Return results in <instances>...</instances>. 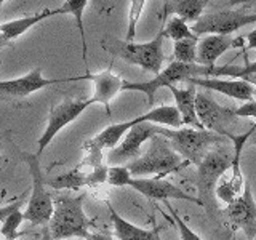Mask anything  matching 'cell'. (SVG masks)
<instances>
[{"label":"cell","mask_w":256,"mask_h":240,"mask_svg":"<svg viewBox=\"0 0 256 240\" xmlns=\"http://www.w3.org/2000/svg\"><path fill=\"white\" fill-rule=\"evenodd\" d=\"M238 66H200V64H184L178 61H172L168 66L160 70L148 82H124L122 92H140L148 96V104H154L156 93L164 86L176 85L178 82H186L189 78L196 77H229L234 78Z\"/></svg>","instance_id":"cell-1"},{"label":"cell","mask_w":256,"mask_h":240,"mask_svg":"<svg viewBox=\"0 0 256 240\" xmlns=\"http://www.w3.org/2000/svg\"><path fill=\"white\" fill-rule=\"evenodd\" d=\"M165 34L160 29L157 36L149 42H128V40H118L114 37H104L101 40V46L104 52H108L114 58L122 60L128 64L138 66L142 70L150 72L157 76L162 70V64L165 62L164 54V42Z\"/></svg>","instance_id":"cell-2"},{"label":"cell","mask_w":256,"mask_h":240,"mask_svg":"<svg viewBox=\"0 0 256 240\" xmlns=\"http://www.w3.org/2000/svg\"><path fill=\"white\" fill-rule=\"evenodd\" d=\"M85 194L80 196H61L53 200V214L48 222L52 240L64 238H86L90 236L92 221L84 212Z\"/></svg>","instance_id":"cell-3"},{"label":"cell","mask_w":256,"mask_h":240,"mask_svg":"<svg viewBox=\"0 0 256 240\" xmlns=\"http://www.w3.org/2000/svg\"><path fill=\"white\" fill-rule=\"evenodd\" d=\"M188 165L189 164L184 162L178 152H174L168 140L157 133L149 140L148 149L126 166L133 178L148 174H156V178H164L170 173L182 170Z\"/></svg>","instance_id":"cell-4"},{"label":"cell","mask_w":256,"mask_h":240,"mask_svg":"<svg viewBox=\"0 0 256 240\" xmlns=\"http://www.w3.org/2000/svg\"><path fill=\"white\" fill-rule=\"evenodd\" d=\"M157 133L162 134L168 140L170 146L178 152L184 162L189 165H196L202 162V158L208 154V150L214 148L216 144L230 141L226 136H221L218 133L204 130V128H165L158 126Z\"/></svg>","instance_id":"cell-5"},{"label":"cell","mask_w":256,"mask_h":240,"mask_svg":"<svg viewBox=\"0 0 256 240\" xmlns=\"http://www.w3.org/2000/svg\"><path fill=\"white\" fill-rule=\"evenodd\" d=\"M232 158H234V144L232 141H228L212 148L197 166L198 202L200 206L206 210V213H212L216 208V184H218L221 174L229 168Z\"/></svg>","instance_id":"cell-6"},{"label":"cell","mask_w":256,"mask_h":240,"mask_svg":"<svg viewBox=\"0 0 256 240\" xmlns=\"http://www.w3.org/2000/svg\"><path fill=\"white\" fill-rule=\"evenodd\" d=\"M18 157L28 165L29 174L32 176V194L26 210L22 212L24 221H29L32 226L50 222L53 214V197L46 188L45 176L40 166V156L30 154L26 150H18Z\"/></svg>","instance_id":"cell-7"},{"label":"cell","mask_w":256,"mask_h":240,"mask_svg":"<svg viewBox=\"0 0 256 240\" xmlns=\"http://www.w3.org/2000/svg\"><path fill=\"white\" fill-rule=\"evenodd\" d=\"M196 112L204 130L218 133L221 136H226L229 140L236 134L232 132V128L236 126V118H238L236 116V110L221 106L210 94L197 92Z\"/></svg>","instance_id":"cell-8"},{"label":"cell","mask_w":256,"mask_h":240,"mask_svg":"<svg viewBox=\"0 0 256 240\" xmlns=\"http://www.w3.org/2000/svg\"><path fill=\"white\" fill-rule=\"evenodd\" d=\"M252 22H256V13H246L244 10H226L202 14L192 24L196 36H230Z\"/></svg>","instance_id":"cell-9"},{"label":"cell","mask_w":256,"mask_h":240,"mask_svg":"<svg viewBox=\"0 0 256 240\" xmlns=\"http://www.w3.org/2000/svg\"><path fill=\"white\" fill-rule=\"evenodd\" d=\"M248 136H250V130H246L245 133L234 134L230 138L232 144H234V158L229 165V168L221 174V178L216 184L214 196L220 202L229 205L230 202L242 194L244 184H245V176L242 173V166H240V160H242V150L246 144Z\"/></svg>","instance_id":"cell-10"},{"label":"cell","mask_w":256,"mask_h":240,"mask_svg":"<svg viewBox=\"0 0 256 240\" xmlns=\"http://www.w3.org/2000/svg\"><path fill=\"white\" fill-rule=\"evenodd\" d=\"M92 106L90 98L88 100H72V98H66L62 100L60 104L52 108L50 116H48V124L45 132L42 133L38 140V152L37 156H42V152L45 150V148L53 141V138L58 134L64 126H68L69 124H72L74 120H77L84 112Z\"/></svg>","instance_id":"cell-11"},{"label":"cell","mask_w":256,"mask_h":240,"mask_svg":"<svg viewBox=\"0 0 256 240\" xmlns=\"http://www.w3.org/2000/svg\"><path fill=\"white\" fill-rule=\"evenodd\" d=\"M77 77H68V78H46L40 68L32 69L29 74L10 78V80H0V100L5 101H18L24 100L26 96L36 93L38 90H44L52 85L58 84H68L76 82Z\"/></svg>","instance_id":"cell-12"},{"label":"cell","mask_w":256,"mask_h":240,"mask_svg":"<svg viewBox=\"0 0 256 240\" xmlns=\"http://www.w3.org/2000/svg\"><path fill=\"white\" fill-rule=\"evenodd\" d=\"M158 125L154 124H138L132 126L124 136V140L120 141L114 149L108 152V164L112 165H122L125 162H133L134 158L141 156L142 144L149 141L152 136L157 134Z\"/></svg>","instance_id":"cell-13"},{"label":"cell","mask_w":256,"mask_h":240,"mask_svg":"<svg viewBox=\"0 0 256 240\" xmlns=\"http://www.w3.org/2000/svg\"><path fill=\"white\" fill-rule=\"evenodd\" d=\"M226 214L229 222L236 229H240L248 240L256 237V202L253 197L252 184L245 178L244 190L234 202L226 205Z\"/></svg>","instance_id":"cell-14"},{"label":"cell","mask_w":256,"mask_h":240,"mask_svg":"<svg viewBox=\"0 0 256 240\" xmlns=\"http://www.w3.org/2000/svg\"><path fill=\"white\" fill-rule=\"evenodd\" d=\"M128 188L134 189L140 192L141 196L150 200H186V202H192L200 206L198 198L184 192L176 184L166 181L164 178H132L128 181Z\"/></svg>","instance_id":"cell-15"},{"label":"cell","mask_w":256,"mask_h":240,"mask_svg":"<svg viewBox=\"0 0 256 240\" xmlns=\"http://www.w3.org/2000/svg\"><path fill=\"white\" fill-rule=\"evenodd\" d=\"M188 85L192 86H200L205 88L208 92H216L221 93L224 96H229V98L238 100L242 102L252 101L253 100V85H250L245 80L240 78H220V77H196V78H189L186 80Z\"/></svg>","instance_id":"cell-16"},{"label":"cell","mask_w":256,"mask_h":240,"mask_svg":"<svg viewBox=\"0 0 256 240\" xmlns=\"http://www.w3.org/2000/svg\"><path fill=\"white\" fill-rule=\"evenodd\" d=\"M92 80L94 86V93L90 98L92 104H102L106 108L108 116H110V101L122 92L125 80L114 74L110 69L98 72V74H90L86 72L85 76H77V80Z\"/></svg>","instance_id":"cell-17"},{"label":"cell","mask_w":256,"mask_h":240,"mask_svg":"<svg viewBox=\"0 0 256 240\" xmlns=\"http://www.w3.org/2000/svg\"><path fill=\"white\" fill-rule=\"evenodd\" d=\"M242 37H230V36H206L198 40L197 45V64L200 66H216L221 56L242 45Z\"/></svg>","instance_id":"cell-18"},{"label":"cell","mask_w":256,"mask_h":240,"mask_svg":"<svg viewBox=\"0 0 256 240\" xmlns=\"http://www.w3.org/2000/svg\"><path fill=\"white\" fill-rule=\"evenodd\" d=\"M61 14L60 8L56 10H52V8H45L40 13H36L32 16H26V18H20V20H13L0 24V48L12 45L16 38H20L24 32H28L29 29H32L36 24L42 22L46 18H52V16H58Z\"/></svg>","instance_id":"cell-19"},{"label":"cell","mask_w":256,"mask_h":240,"mask_svg":"<svg viewBox=\"0 0 256 240\" xmlns=\"http://www.w3.org/2000/svg\"><path fill=\"white\" fill-rule=\"evenodd\" d=\"M168 90L172 92L176 109L180 110V116L182 118V125L190 126V128H202L198 122L197 112H196V96H197V88L188 85V86H176L170 85Z\"/></svg>","instance_id":"cell-20"},{"label":"cell","mask_w":256,"mask_h":240,"mask_svg":"<svg viewBox=\"0 0 256 240\" xmlns=\"http://www.w3.org/2000/svg\"><path fill=\"white\" fill-rule=\"evenodd\" d=\"M106 206L110 214L112 228H114V234L118 240H160L158 228L156 229H142L140 226H134L133 222L122 218L110 205V202H106Z\"/></svg>","instance_id":"cell-21"},{"label":"cell","mask_w":256,"mask_h":240,"mask_svg":"<svg viewBox=\"0 0 256 240\" xmlns=\"http://www.w3.org/2000/svg\"><path fill=\"white\" fill-rule=\"evenodd\" d=\"M138 124H154V125H162L165 128H181L182 126V118L180 116V110L176 106H158L156 109H150L149 112L142 116L134 117Z\"/></svg>","instance_id":"cell-22"},{"label":"cell","mask_w":256,"mask_h":240,"mask_svg":"<svg viewBox=\"0 0 256 240\" xmlns=\"http://www.w3.org/2000/svg\"><path fill=\"white\" fill-rule=\"evenodd\" d=\"M132 126H134L133 120H126V122H120V124H112V125L104 128L101 133L96 134L94 138L88 140V141L101 150H104V149L110 150L124 140V136L126 134V132L130 130Z\"/></svg>","instance_id":"cell-23"},{"label":"cell","mask_w":256,"mask_h":240,"mask_svg":"<svg viewBox=\"0 0 256 240\" xmlns=\"http://www.w3.org/2000/svg\"><path fill=\"white\" fill-rule=\"evenodd\" d=\"M208 0H172L168 6V14L173 13L184 21L196 22L202 16Z\"/></svg>","instance_id":"cell-24"},{"label":"cell","mask_w":256,"mask_h":240,"mask_svg":"<svg viewBox=\"0 0 256 240\" xmlns=\"http://www.w3.org/2000/svg\"><path fill=\"white\" fill-rule=\"evenodd\" d=\"M88 5V0H66L61 6V14H70L74 16L77 29L80 32V38H82V56L86 60V38H85V28H84V13Z\"/></svg>","instance_id":"cell-25"},{"label":"cell","mask_w":256,"mask_h":240,"mask_svg":"<svg viewBox=\"0 0 256 240\" xmlns=\"http://www.w3.org/2000/svg\"><path fill=\"white\" fill-rule=\"evenodd\" d=\"M46 186L50 189H72L77 190L80 188L86 186V173H84L80 168H74L68 173L58 174L53 180H45Z\"/></svg>","instance_id":"cell-26"},{"label":"cell","mask_w":256,"mask_h":240,"mask_svg":"<svg viewBox=\"0 0 256 240\" xmlns=\"http://www.w3.org/2000/svg\"><path fill=\"white\" fill-rule=\"evenodd\" d=\"M200 37L196 38H182L176 40L173 45V61L184 64H197V45Z\"/></svg>","instance_id":"cell-27"},{"label":"cell","mask_w":256,"mask_h":240,"mask_svg":"<svg viewBox=\"0 0 256 240\" xmlns=\"http://www.w3.org/2000/svg\"><path fill=\"white\" fill-rule=\"evenodd\" d=\"M162 30L166 38L172 40H182V38H196L198 36H196L192 29L188 26V22L184 21L180 16H172L170 20H166V22L162 26Z\"/></svg>","instance_id":"cell-28"},{"label":"cell","mask_w":256,"mask_h":240,"mask_svg":"<svg viewBox=\"0 0 256 240\" xmlns=\"http://www.w3.org/2000/svg\"><path fill=\"white\" fill-rule=\"evenodd\" d=\"M22 221H24V214L18 208V210H14V212H12L10 214H8L5 220L0 221V222H2L0 234H2L6 240H16L21 236L18 232V229H20Z\"/></svg>","instance_id":"cell-29"},{"label":"cell","mask_w":256,"mask_h":240,"mask_svg":"<svg viewBox=\"0 0 256 240\" xmlns=\"http://www.w3.org/2000/svg\"><path fill=\"white\" fill-rule=\"evenodd\" d=\"M144 5H146V0H132L130 10H128V26H126V36H125V40H128V42H133L136 37V26H138V22H140Z\"/></svg>","instance_id":"cell-30"},{"label":"cell","mask_w":256,"mask_h":240,"mask_svg":"<svg viewBox=\"0 0 256 240\" xmlns=\"http://www.w3.org/2000/svg\"><path fill=\"white\" fill-rule=\"evenodd\" d=\"M133 178L126 165H112L108 168V184L114 188H126Z\"/></svg>","instance_id":"cell-31"},{"label":"cell","mask_w":256,"mask_h":240,"mask_svg":"<svg viewBox=\"0 0 256 240\" xmlns=\"http://www.w3.org/2000/svg\"><path fill=\"white\" fill-rule=\"evenodd\" d=\"M165 205H166L168 212H170V214H172V218H173V221L176 224V228H178V230H180L181 240H204L202 237H200L198 234H196V232L188 226V222L181 218L180 213L176 212L174 208L170 205V202H168V200H165Z\"/></svg>","instance_id":"cell-32"},{"label":"cell","mask_w":256,"mask_h":240,"mask_svg":"<svg viewBox=\"0 0 256 240\" xmlns=\"http://www.w3.org/2000/svg\"><path fill=\"white\" fill-rule=\"evenodd\" d=\"M108 168L109 165L106 164L93 166L92 170L86 173V186L94 188V186H100V184L108 182Z\"/></svg>","instance_id":"cell-33"},{"label":"cell","mask_w":256,"mask_h":240,"mask_svg":"<svg viewBox=\"0 0 256 240\" xmlns=\"http://www.w3.org/2000/svg\"><path fill=\"white\" fill-rule=\"evenodd\" d=\"M234 110L238 118H256V101H246Z\"/></svg>","instance_id":"cell-34"},{"label":"cell","mask_w":256,"mask_h":240,"mask_svg":"<svg viewBox=\"0 0 256 240\" xmlns=\"http://www.w3.org/2000/svg\"><path fill=\"white\" fill-rule=\"evenodd\" d=\"M21 205H22L21 198H18V200H14V202H12V204L0 206V221L5 220L6 216L10 214L12 212H14V210H18V208H21Z\"/></svg>","instance_id":"cell-35"},{"label":"cell","mask_w":256,"mask_h":240,"mask_svg":"<svg viewBox=\"0 0 256 240\" xmlns=\"http://www.w3.org/2000/svg\"><path fill=\"white\" fill-rule=\"evenodd\" d=\"M250 74H256V61H253V62H246L245 66H240V68H238V72H237V76H236V78H240V80H242L245 76H250Z\"/></svg>","instance_id":"cell-36"},{"label":"cell","mask_w":256,"mask_h":240,"mask_svg":"<svg viewBox=\"0 0 256 240\" xmlns=\"http://www.w3.org/2000/svg\"><path fill=\"white\" fill-rule=\"evenodd\" d=\"M94 6L98 8L100 13H110L112 8H114V4H112V0H93Z\"/></svg>","instance_id":"cell-37"},{"label":"cell","mask_w":256,"mask_h":240,"mask_svg":"<svg viewBox=\"0 0 256 240\" xmlns=\"http://www.w3.org/2000/svg\"><path fill=\"white\" fill-rule=\"evenodd\" d=\"M229 6H242V8H252L256 13V0H228Z\"/></svg>","instance_id":"cell-38"},{"label":"cell","mask_w":256,"mask_h":240,"mask_svg":"<svg viewBox=\"0 0 256 240\" xmlns=\"http://www.w3.org/2000/svg\"><path fill=\"white\" fill-rule=\"evenodd\" d=\"M85 240H114L112 236L109 234H102V232H96V234H90Z\"/></svg>","instance_id":"cell-39"},{"label":"cell","mask_w":256,"mask_h":240,"mask_svg":"<svg viewBox=\"0 0 256 240\" xmlns=\"http://www.w3.org/2000/svg\"><path fill=\"white\" fill-rule=\"evenodd\" d=\"M245 146H256V124L250 128V136H248Z\"/></svg>","instance_id":"cell-40"},{"label":"cell","mask_w":256,"mask_h":240,"mask_svg":"<svg viewBox=\"0 0 256 240\" xmlns=\"http://www.w3.org/2000/svg\"><path fill=\"white\" fill-rule=\"evenodd\" d=\"M172 0H162V26L168 20V6H170Z\"/></svg>","instance_id":"cell-41"},{"label":"cell","mask_w":256,"mask_h":240,"mask_svg":"<svg viewBox=\"0 0 256 240\" xmlns=\"http://www.w3.org/2000/svg\"><path fill=\"white\" fill-rule=\"evenodd\" d=\"M246 42H248V48H254L256 50V29H253L250 34H246Z\"/></svg>","instance_id":"cell-42"},{"label":"cell","mask_w":256,"mask_h":240,"mask_svg":"<svg viewBox=\"0 0 256 240\" xmlns=\"http://www.w3.org/2000/svg\"><path fill=\"white\" fill-rule=\"evenodd\" d=\"M4 165H5V158L2 157V154H0V173L4 170Z\"/></svg>","instance_id":"cell-43"},{"label":"cell","mask_w":256,"mask_h":240,"mask_svg":"<svg viewBox=\"0 0 256 240\" xmlns=\"http://www.w3.org/2000/svg\"><path fill=\"white\" fill-rule=\"evenodd\" d=\"M4 2H5V0H0V6H2V5H4Z\"/></svg>","instance_id":"cell-44"},{"label":"cell","mask_w":256,"mask_h":240,"mask_svg":"<svg viewBox=\"0 0 256 240\" xmlns=\"http://www.w3.org/2000/svg\"><path fill=\"white\" fill-rule=\"evenodd\" d=\"M253 240H256V237H254V238H253Z\"/></svg>","instance_id":"cell-45"},{"label":"cell","mask_w":256,"mask_h":240,"mask_svg":"<svg viewBox=\"0 0 256 240\" xmlns=\"http://www.w3.org/2000/svg\"><path fill=\"white\" fill-rule=\"evenodd\" d=\"M160 240H162V238H160Z\"/></svg>","instance_id":"cell-46"},{"label":"cell","mask_w":256,"mask_h":240,"mask_svg":"<svg viewBox=\"0 0 256 240\" xmlns=\"http://www.w3.org/2000/svg\"><path fill=\"white\" fill-rule=\"evenodd\" d=\"M5 240H6V238H5Z\"/></svg>","instance_id":"cell-47"}]
</instances>
